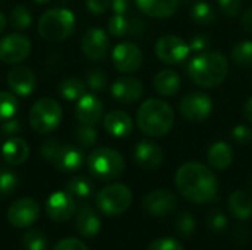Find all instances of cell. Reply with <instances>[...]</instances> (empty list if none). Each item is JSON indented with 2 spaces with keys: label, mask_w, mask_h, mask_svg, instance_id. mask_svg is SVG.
Instances as JSON below:
<instances>
[{
  "label": "cell",
  "mask_w": 252,
  "mask_h": 250,
  "mask_svg": "<svg viewBox=\"0 0 252 250\" xmlns=\"http://www.w3.org/2000/svg\"><path fill=\"white\" fill-rule=\"evenodd\" d=\"M176 187L186 200L196 205L214 202L219 193L214 172L199 162H186L177 169Z\"/></svg>",
  "instance_id": "1"
},
{
  "label": "cell",
  "mask_w": 252,
  "mask_h": 250,
  "mask_svg": "<svg viewBox=\"0 0 252 250\" xmlns=\"http://www.w3.org/2000/svg\"><path fill=\"white\" fill-rule=\"evenodd\" d=\"M190 80L204 88H214L224 83L229 75V60L220 52H202L190 59L188 65Z\"/></svg>",
  "instance_id": "2"
},
{
  "label": "cell",
  "mask_w": 252,
  "mask_h": 250,
  "mask_svg": "<svg viewBox=\"0 0 252 250\" xmlns=\"http://www.w3.org/2000/svg\"><path fill=\"white\" fill-rule=\"evenodd\" d=\"M136 121L143 134L149 137H162L168 134L174 125V111L161 99H148L140 105Z\"/></svg>",
  "instance_id": "3"
},
{
  "label": "cell",
  "mask_w": 252,
  "mask_h": 250,
  "mask_svg": "<svg viewBox=\"0 0 252 250\" xmlns=\"http://www.w3.org/2000/svg\"><path fill=\"white\" fill-rule=\"evenodd\" d=\"M41 156L62 172H75L84 165V153L72 144H63L56 139L44 141L40 147Z\"/></svg>",
  "instance_id": "4"
},
{
  "label": "cell",
  "mask_w": 252,
  "mask_h": 250,
  "mask_svg": "<svg viewBox=\"0 0 252 250\" xmlns=\"http://www.w3.org/2000/svg\"><path fill=\"white\" fill-rule=\"evenodd\" d=\"M38 32L44 40L63 41L75 28V16L69 9L56 7L41 15L38 19Z\"/></svg>",
  "instance_id": "5"
},
{
  "label": "cell",
  "mask_w": 252,
  "mask_h": 250,
  "mask_svg": "<svg viewBox=\"0 0 252 250\" xmlns=\"http://www.w3.org/2000/svg\"><path fill=\"white\" fill-rule=\"evenodd\" d=\"M90 174L100 181H112L126 169V161L120 152L111 147H97L87 158Z\"/></svg>",
  "instance_id": "6"
},
{
  "label": "cell",
  "mask_w": 252,
  "mask_h": 250,
  "mask_svg": "<svg viewBox=\"0 0 252 250\" xmlns=\"http://www.w3.org/2000/svg\"><path fill=\"white\" fill-rule=\"evenodd\" d=\"M28 119L34 131L40 134L52 133L59 127L62 121V108L55 99H40L32 105L28 113Z\"/></svg>",
  "instance_id": "7"
},
{
  "label": "cell",
  "mask_w": 252,
  "mask_h": 250,
  "mask_svg": "<svg viewBox=\"0 0 252 250\" xmlns=\"http://www.w3.org/2000/svg\"><path fill=\"white\" fill-rule=\"evenodd\" d=\"M133 200L130 189L124 184H109L96 194V205L105 215L115 217L128 211Z\"/></svg>",
  "instance_id": "8"
},
{
  "label": "cell",
  "mask_w": 252,
  "mask_h": 250,
  "mask_svg": "<svg viewBox=\"0 0 252 250\" xmlns=\"http://www.w3.org/2000/svg\"><path fill=\"white\" fill-rule=\"evenodd\" d=\"M213 100L202 91L188 93L180 100V113L189 122H204L213 113Z\"/></svg>",
  "instance_id": "9"
},
{
  "label": "cell",
  "mask_w": 252,
  "mask_h": 250,
  "mask_svg": "<svg viewBox=\"0 0 252 250\" xmlns=\"http://www.w3.org/2000/svg\"><path fill=\"white\" fill-rule=\"evenodd\" d=\"M189 53H190L189 43L173 34L162 35L155 43V55L161 62L167 65H179L185 62Z\"/></svg>",
  "instance_id": "10"
},
{
  "label": "cell",
  "mask_w": 252,
  "mask_h": 250,
  "mask_svg": "<svg viewBox=\"0 0 252 250\" xmlns=\"http://www.w3.org/2000/svg\"><path fill=\"white\" fill-rule=\"evenodd\" d=\"M40 215V206L34 199L22 197L10 205L7 209V221L15 228L31 227Z\"/></svg>",
  "instance_id": "11"
},
{
  "label": "cell",
  "mask_w": 252,
  "mask_h": 250,
  "mask_svg": "<svg viewBox=\"0 0 252 250\" xmlns=\"http://www.w3.org/2000/svg\"><path fill=\"white\" fill-rule=\"evenodd\" d=\"M114 66L124 74L137 71L143 63V53L134 43L124 41L114 47L112 50Z\"/></svg>",
  "instance_id": "12"
},
{
  "label": "cell",
  "mask_w": 252,
  "mask_h": 250,
  "mask_svg": "<svg viewBox=\"0 0 252 250\" xmlns=\"http://www.w3.org/2000/svg\"><path fill=\"white\" fill-rule=\"evenodd\" d=\"M81 50L92 62H100L109 50V37L102 28H90L83 34Z\"/></svg>",
  "instance_id": "13"
},
{
  "label": "cell",
  "mask_w": 252,
  "mask_h": 250,
  "mask_svg": "<svg viewBox=\"0 0 252 250\" xmlns=\"http://www.w3.org/2000/svg\"><path fill=\"white\" fill-rule=\"evenodd\" d=\"M31 50L30 40L22 34H9L0 40V60L4 63L22 62Z\"/></svg>",
  "instance_id": "14"
},
{
  "label": "cell",
  "mask_w": 252,
  "mask_h": 250,
  "mask_svg": "<svg viewBox=\"0 0 252 250\" xmlns=\"http://www.w3.org/2000/svg\"><path fill=\"white\" fill-rule=\"evenodd\" d=\"M179 205L177 196L165 189H158L146 194L143 199V209L154 217H165L176 211Z\"/></svg>",
  "instance_id": "15"
},
{
  "label": "cell",
  "mask_w": 252,
  "mask_h": 250,
  "mask_svg": "<svg viewBox=\"0 0 252 250\" xmlns=\"http://www.w3.org/2000/svg\"><path fill=\"white\" fill-rule=\"evenodd\" d=\"M46 214L55 222H66L75 214V199L66 192H55L46 200Z\"/></svg>",
  "instance_id": "16"
},
{
  "label": "cell",
  "mask_w": 252,
  "mask_h": 250,
  "mask_svg": "<svg viewBox=\"0 0 252 250\" xmlns=\"http://www.w3.org/2000/svg\"><path fill=\"white\" fill-rule=\"evenodd\" d=\"M136 164L148 171L159 168L164 162V152L159 144L152 140H140L133 152Z\"/></svg>",
  "instance_id": "17"
},
{
  "label": "cell",
  "mask_w": 252,
  "mask_h": 250,
  "mask_svg": "<svg viewBox=\"0 0 252 250\" xmlns=\"http://www.w3.org/2000/svg\"><path fill=\"white\" fill-rule=\"evenodd\" d=\"M111 94L117 102L130 105V103H134L139 99H142L143 84L140 83V80H137L134 77L118 78L111 85Z\"/></svg>",
  "instance_id": "18"
},
{
  "label": "cell",
  "mask_w": 252,
  "mask_h": 250,
  "mask_svg": "<svg viewBox=\"0 0 252 250\" xmlns=\"http://www.w3.org/2000/svg\"><path fill=\"white\" fill-rule=\"evenodd\" d=\"M7 85L13 94L28 97L35 90L34 72L27 66H15L7 74Z\"/></svg>",
  "instance_id": "19"
},
{
  "label": "cell",
  "mask_w": 252,
  "mask_h": 250,
  "mask_svg": "<svg viewBox=\"0 0 252 250\" xmlns=\"http://www.w3.org/2000/svg\"><path fill=\"white\" fill-rule=\"evenodd\" d=\"M75 116L80 124L94 127L103 116V105L94 94H84L77 100Z\"/></svg>",
  "instance_id": "20"
},
{
  "label": "cell",
  "mask_w": 252,
  "mask_h": 250,
  "mask_svg": "<svg viewBox=\"0 0 252 250\" xmlns=\"http://www.w3.org/2000/svg\"><path fill=\"white\" fill-rule=\"evenodd\" d=\"M134 1L142 13L157 19H165L173 16L182 3V0H134Z\"/></svg>",
  "instance_id": "21"
},
{
  "label": "cell",
  "mask_w": 252,
  "mask_h": 250,
  "mask_svg": "<svg viewBox=\"0 0 252 250\" xmlns=\"http://www.w3.org/2000/svg\"><path fill=\"white\" fill-rule=\"evenodd\" d=\"M103 127L111 136H114L117 139H123V137H127L131 134L133 119L130 118L128 113H126L123 111H111L109 113L105 115Z\"/></svg>",
  "instance_id": "22"
},
{
  "label": "cell",
  "mask_w": 252,
  "mask_h": 250,
  "mask_svg": "<svg viewBox=\"0 0 252 250\" xmlns=\"http://www.w3.org/2000/svg\"><path fill=\"white\" fill-rule=\"evenodd\" d=\"M1 156L9 165H21L24 164L30 156V147L24 139L19 137H10L6 140L1 146Z\"/></svg>",
  "instance_id": "23"
},
{
  "label": "cell",
  "mask_w": 252,
  "mask_h": 250,
  "mask_svg": "<svg viewBox=\"0 0 252 250\" xmlns=\"http://www.w3.org/2000/svg\"><path fill=\"white\" fill-rule=\"evenodd\" d=\"M207 161L208 164L219 171H224L227 169L232 162H233V149L229 143L219 140L216 143H213L207 152Z\"/></svg>",
  "instance_id": "24"
},
{
  "label": "cell",
  "mask_w": 252,
  "mask_h": 250,
  "mask_svg": "<svg viewBox=\"0 0 252 250\" xmlns=\"http://www.w3.org/2000/svg\"><path fill=\"white\" fill-rule=\"evenodd\" d=\"M182 78L173 69H162L154 78V88L162 97H173L180 91Z\"/></svg>",
  "instance_id": "25"
},
{
  "label": "cell",
  "mask_w": 252,
  "mask_h": 250,
  "mask_svg": "<svg viewBox=\"0 0 252 250\" xmlns=\"http://www.w3.org/2000/svg\"><path fill=\"white\" fill-rule=\"evenodd\" d=\"M75 228L78 234H81L83 237H87V239L94 237L100 231V220L92 208L84 206L77 214Z\"/></svg>",
  "instance_id": "26"
},
{
  "label": "cell",
  "mask_w": 252,
  "mask_h": 250,
  "mask_svg": "<svg viewBox=\"0 0 252 250\" xmlns=\"http://www.w3.org/2000/svg\"><path fill=\"white\" fill-rule=\"evenodd\" d=\"M227 206L230 214L239 221H247L252 217V196L247 192H233L229 197Z\"/></svg>",
  "instance_id": "27"
},
{
  "label": "cell",
  "mask_w": 252,
  "mask_h": 250,
  "mask_svg": "<svg viewBox=\"0 0 252 250\" xmlns=\"http://www.w3.org/2000/svg\"><path fill=\"white\" fill-rule=\"evenodd\" d=\"M93 190H94L93 183L86 177H74L65 186V192L71 194L74 199H80V200L89 199L93 194Z\"/></svg>",
  "instance_id": "28"
},
{
  "label": "cell",
  "mask_w": 252,
  "mask_h": 250,
  "mask_svg": "<svg viewBox=\"0 0 252 250\" xmlns=\"http://www.w3.org/2000/svg\"><path fill=\"white\" fill-rule=\"evenodd\" d=\"M190 18L198 24V25H211L216 21V10L214 7L204 0H198L193 3L190 9Z\"/></svg>",
  "instance_id": "29"
},
{
  "label": "cell",
  "mask_w": 252,
  "mask_h": 250,
  "mask_svg": "<svg viewBox=\"0 0 252 250\" xmlns=\"http://www.w3.org/2000/svg\"><path fill=\"white\" fill-rule=\"evenodd\" d=\"M58 91L65 100H78L86 94V84L78 78H66L59 84Z\"/></svg>",
  "instance_id": "30"
},
{
  "label": "cell",
  "mask_w": 252,
  "mask_h": 250,
  "mask_svg": "<svg viewBox=\"0 0 252 250\" xmlns=\"http://www.w3.org/2000/svg\"><path fill=\"white\" fill-rule=\"evenodd\" d=\"M232 59L235 60L236 65L244 66V68H251L252 66V41L244 40L239 41L233 46L232 49Z\"/></svg>",
  "instance_id": "31"
},
{
  "label": "cell",
  "mask_w": 252,
  "mask_h": 250,
  "mask_svg": "<svg viewBox=\"0 0 252 250\" xmlns=\"http://www.w3.org/2000/svg\"><path fill=\"white\" fill-rule=\"evenodd\" d=\"M21 243L25 250H47V236L41 230H28L22 234Z\"/></svg>",
  "instance_id": "32"
},
{
  "label": "cell",
  "mask_w": 252,
  "mask_h": 250,
  "mask_svg": "<svg viewBox=\"0 0 252 250\" xmlns=\"http://www.w3.org/2000/svg\"><path fill=\"white\" fill-rule=\"evenodd\" d=\"M18 99L12 93L0 91V122L13 118L18 112Z\"/></svg>",
  "instance_id": "33"
},
{
  "label": "cell",
  "mask_w": 252,
  "mask_h": 250,
  "mask_svg": "<svg viewBox=\"0 0 252 250\" xmlns=\"http://www.w3.org/2000/svg\"><path fill=\"white\" fill-rule=\"evenodd\" d=\"M18 187L16 174L4 165H0V196H10Z\"/></svg>",
  "instance_id": "34"
},
{
  "label": "cell",
  "mask_w": 252,
  "mask_h": 250,
  "mask_svg": "<svg viewBox=\"0 0 252 250\" xmlns=\"http://www.w3.org/2000/svg\"><path fill=\"white\" fill-rule=\"evenodd\" d=\"M32 22V16H31V12L22 6V4H18L12 9V13H10V25L18 29V31H22V29H27Z\"/></svg>",
  "instance_id": "35"
},
{
  "label": "cell",
  "mask_w": 252,
  "mask_h": 250,
  "mask_svg": "<svg viewBox=\"0 0 252 250\" xmlns=\"http://www.w3.org/2000/svg\"><path fill=\"white\" fill-rule=\"evenodd\" d=\"M176 230L183 237L193 236V233L196 230V220H195V217L190 212H188V211L180 212L177 215V218H176Z\"/></svg>",
  "instance_id": "36"
},
{
  "label": "cell",
  "mask_w": 252,
  "mask_h": 250,
  "mask_svg": "<svg viewBox=\"0 0 252 250\" xmlns=\"http://www.w3.org/2000/svg\"><path fill=\"white\" fill-rule=\"evenodd\" d=\"M108 31L112 37H123L130 31V19L126 15L114 13L108 21Z\"/></svg>",
  "instance_id": "37"
},
{
  "label": "cell",
  "mask_w": 252,
  "mask_h": 250,
  "mask_svg": "<svg viewBox=\"0 0 252 250\" xmlns=\"http://www.w3.org/2000/svg\"><path fill=\"white\" fill-rule=\"evenodd\" d=\"M99 139V134L93 125H84L81 124L80 127L75 128V141L83 146V147H92L96 144Z\"/></svg>",
  "instance_id": "38"
},
{
  "label": "cell",
  "mask_w": 252,
  "mask_h": 250,
  "mask_svg": "<svg viewBox=\"0 0 252 250\" xmlns=\"http://www.w3.org/2000/svg\"><path fill=\"white\" fill-rule=\"evenodd\" d=\"M86 84L93 91H103L106 88V85H108V77H106L105 71L96 68V69H92V71L87 72Z\"/></svg>",
  "instance_id": "39"
},
{
  "label": "cell",
  "mask_w": 252,
  "mask_h": 250,
  "mask_svg": "<svg viewBox=\"0 0 252 250\" xmlns=\"http://www.w3.org/2000/svg\"><path fill=\"white\" fill-rule=\"evenodd\" d=\"M207 224L213 233H223L227 228V217L220 209H211L207 215Z\"/></svg>",
  "instance_id": "40"
},
{
  "label": "cell",
  "mask_w": 252,
  "mask_h": 250,
  "mask_svg": "<svg viewBox=\"0 0 252 250\" xmlns=\"http://www.w3.org/2000/svg\"><path fill=\"white\" fill-rule=\"evenodd\" d=\"M221 13L227 18H236L242 10V0H217Z\"/></svg>",
  "instance_id": "41"
},
{
  "label": "cell",
  "mask_w": 252,
  "mask_h": 250,
  "mask_svg": "<svg viewBox=\"0 0 252 250\" xmlns=\"http://www.w3.org/2000/svg\"><path fill=\"white\" fill-rule=\"evenodd\" d=\"M148 250H183V246L179 240L171 239V237H162V239H157L154 240L149 246Z\"/></svg>",
  "instance_id": "42"
},
{
  "label": "cell",
  "mask_w": 252,
  "mask_h": 250,
  "mask_svg": "<svg viewBox=\"0 0 252 250\" xmlns=\"http://www.w3.org/2000/svg\"><path fill=\"white\" fill-rule=\"evenodd\" d=\"M232 139L242 146H248L252 143V128L248 125H236L232 131Z\"/></svg>",
  "instance_id": "43"
},
{
  "label": "cell",
  "mask_w": 252,
  "mask_h": 250,
  "mask_svg": "<svg viewBox=\"0 0 252 250\" xmlns=\"http://www.w3.org/2000/svg\"><path fill=\"white\" fill-rule=\"evenodd\" d=\"M189 47H190V52H193V53L207 52L210 49V40L207 35H202V34L193 35L189 41Z\"/></svg>",
  "instance_id": "44"
},
{
  "label": "cell",
  "mask_w": 252,
  "mask_h": 250,
  "mask_svg": "<svg viewBox=\"0 0 252 250\" xmlns=\"http://www.w3.org/2000/svg\"><path fill=\"white\" fill-rule=\"evenodd\" d=\"M53 250H89V249H87V246H86L81 240L74 239V237H66V239H62L61 242H58Z\"/></svg>",
  "instance_id": "45"
},
{
  "label": "cell",
  "mask_w": 252,
  "mask_h": 250,
  "mask_svg": "<svg viewBox=\"0 0 252 250\" xmlns=\"http://www.w3.org/2000/svg\"><path fill=\"white\" fill-rule=\"evenodd\" d=\"M86 6L90 13L102 15L111 7V0H86Z\"/></svg>",
  "instance_id": "46"
},
{
  "label": "cell",
  "mask_w": 252,
  "mask_h": 250,
  "mask_svg": "<svg viewBox=\"0 0 252 250\" xmlns=\"http://www.w3.org/2000/svg\"><path fill=\"white\" fill-rule=\"evenodd\" d=\"M21 128H22V124H21L19 118H16V116L6 119L1 124V133L4 136H16L21 131Z\"/></svg>",
  "instance_id": "47"
},
{
  "label": "cell",
  "mask_w": 252,
  "mask_h": 250,
  "mask_svg": "<svg viewBox=\"0 0 252 250\" xmlns=\"http://www.w3.org/2000/svg\"><path fill=\"white\" fill-rule=\"evenodd\" d=\"M145 31H146V24L142 19L134 18V19L130 21V31H128L130 35H133L136 38H142V35L145 34Z\"/></svg>",
  "instance_id": "48"
},
{
  "label": "cell",
  "mask_w": 252,
  "mask_h": 250,
  "mask_svg": "<svg viewBox=\"0 0 252 250\" xmlns=\"http://www.w3.org/2000/svg\"><path fill=\"white\" fill-rule=\"evenodd\" d=\"M111 7L114 13L126 15L130 9V0H111Z\"/></svg>",
  "instance_id": "49"
},
{
  "label": "cell",
  "mask_w": 252,
  "mask_h": 250,
  "mask_svg": "<svg viewBox=\"0 0 252 250\" xmlns=\"http://www.w3.org/2000/svg\"><path fill=\"white\" fill-rule=\"evenodd\" d=\"M241 22H242V27L245 31L252 32V7H250L241 18Z\"/></svg>",
  "instance_id": "50"
},
{
  "label": "cell",
  "mask_w": 252,
  "mask_h": 250,
  "mask_svg": "<svg viewBox=\"0 0 252 250\" xmlns=\"http://www.w3.org/2000/svg\"><path fill=\"white\" fill-rule=\"evenodd\" d=\"M244 115H245V118L252 122V97L245 103V106H244Z\"/></svg>",
  "instance_id": "51"
},
{
  "label": "cell",
  "mask_w": 252,
  "mask_h": 250,
  "mask_svg": "<svg viewBox=\"0 0 252 250\" xmlns=\"http://www.w3.org/2000/svg\"><path fill=\"white\" fill-rule=\"evenodd\" d=\"M4 28H6V18H4L3 12H0V32H3Z\"/></svg>",
  "instance_id": "52"
},
{
  "label": "cell",
  "mask_w": 252,
  "mask_h": 250,
  "mask_svg": "<svg viewBox=\"0 0 252 250\" xmlns=\"http://www.w3.org/2000/svg\"><path fill=\"white\" fill-rule=\"evenodd\" d=\"M34 1H37L38 4H46V3H49L50 0H34Z\"/></svg>",
  "instance_id": "53"
},
{
  "label": "cell",
  "mask_w": 252,
  "mask_h": 250,
  "mask_svg": "<svg viewBox=\"0 0 252 250\" xmlns=\"http://www.w3.org/2000/svg\"><path fill=\"white\" fill-rule=\"evenodd\" d=\"M250 187H251V190H252V177H251V180H250Z\"/></svg>",
  "instance_id": "54"
}]
</instances>
